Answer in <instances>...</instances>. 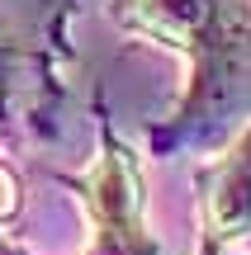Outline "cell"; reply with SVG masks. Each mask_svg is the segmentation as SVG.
<instances>
[{
	"mask_svg": "<svg viewBox=\"0 0 251 255\" xmlns=\"http://www.w3.org/2000/svg\"><path fill=\"white\" fill-rule=\"evenodd\" d=\"M114 19L185 57V95L171 114L176 128L251 95V0H119Z\"/></svg>",
	"mask_w": 251,
	"mask_h": 255,
	"instance_id": "obj_1",
	"label": "cell"
},
{
	"mask_svg": "<svg viewBox=\"0 0 251 255\" xmlns=\"http://www.w3.org/2000/svg\"><path fill=\"white\" fill-rule=\"evenodd\" d=\"M19 213V180L5 161H0V222H9Z\"/></svg>",
	"mask_w": 251,
	"mask_h": 255,
	"instance_id": "obj_4",
	"label": "cell"
},
{
	"mask_svg": "<svg viewBox=\"0 0 251 255\" xmlns=\"http://www.w3.org/2000/svg\"><path fill=\"white\" fill-rule=\"evenodd\" d=\"M76 189L90 222V246L81 255H161V241L147 232V194L133 146L114 137L109 123H100V151L76 180Z\"/></svg>",
	"mask_w": 251,
	"mask_h": 255,
	"instance_id": "obj_2",
	"label": "cell"
},
{
	"mask_svg": "<svg viewBox=\"0 0 251 255\" xmlns=\"http://www.w3.org/2000/svg\"><path fill=\"white\" fill-rule=\"evenodd\" d=\"M199 184V255H228L233 246L251 241V123L233 137L223 156L195 170Z\"/></svg>",
	"mask_w": 251,
	"mask_h": 255,
	"instance_id": "obj_3",
	"label": "cell"
}]
</instances>
